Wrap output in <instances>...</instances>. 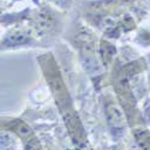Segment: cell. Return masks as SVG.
Wrapping results in <instances>:
<instances>
[{
	"label": "cell",
	"instance_id": "cell-10",
	"mask_svg": "<svg viewBox=\"0 0 150 150\" xmlns=\"http://www.w3.org/2000/svg\"><path fill=\"white\" fill-rule=\"evenodd\" d=\"M146 1H148V3H149V4H150V0H146Z\"/></svg>",
	"mask_w": 150,
	"mask_h": 150
},
{
	"label": "cell",
	"instance_id": "cell-2",
	"mask_svg": "<svg viewBox=\"0 0 150 150\" xmlns=\"http://www.w3.org/2000/svg\"><path fill=\"white\" fill-rule=\"evenodd\" d=\"M107 129L114 141H121L127 133L129 124L124 109L112 95H106L103 100Z\"/></svg>",
	"mask_w": 150,
	"mask_h": 150
},
{
	"label": "cell",
	"instance_id": "cell-9",
	"mask_svg": "<svg viewBox=\"0 0 150 150\" xmlns=\"http://www.w3.org/2000/svg\"><path fill=\"white\" fill-rule=\"evenodd\" d=\"M51 1L53 5H55L57 7H61V8H69L70 5L72 4L73 0H48Z\"/></svg>",
	"mask_w": 150,
	"mask_h": 150
},
{
	"label": "cell",
	"instance_id": "cell-7",
	"mask_svg": "<svg viewBox=\"0 0 150 150\" xmlns=\"http://www.w3.org/2000/svg\"><path fill=\"white\" fill-rule=\"evenodd\" d=\"M133 138L138 150H150V131L146 127L133 129Z\"/></svg>",
	"mask_w": 150,
	"mask_h": 150
},
{
	"label": "cell",
	"instance_id": "cell-8",
	"mask_svg": "<svg viewBox=\"0 0 150 150\" xmlns=\"http://www.w3.org/2000/svg\"><path fill=\"white\" fill-rule=\"evenodd\" d=\"M142 115H143L144 124L148 127H150V100H148V101L144 103L143 110H142Z\"/></svg>",
	"mask_w": 150,
	"mask_h": 150
},
{
	"label": "cell",
	"instance_id": "cell-1",
	"mask_svg": "<svg viewBox=\"0 0 150 150\" xmlns=\"http://www.w3.org/2000/svg\"><path fill=\"white\" fill-rule=\"evenodd\" d=\"M37 61L43 72V77L52 93L59 113L66 125L74 148L82 150L86 145V134L54 57L51 53H46L37 58Z\"/></svg>",
	"mask_w": 150,
	"mask_h": 150
},
{
	"label": "cell",
	"instance_id": "cell-6",
	"mask_svg": "<svg viewBox=\"0 0 150 150\" xmlns=\"http://www.w3.org/2000/svg\"><path fill=\"white\" fill-rule=\"evenodd\" d=\"M117 53V48L113 46V43L108 42L107 40H102L100 42V48H98V58L101 60L102 66H108L112 60L114 59Z\"/></svg>",
	"mask_w": 150,
	"mask_h": 150
},
{
	"label": "cell",
	"instance_id": "cell-4",
	"mask_svg": "<svg viewBox=\"0 0 150 150\" xmlns=\"http://www.w3.org/2000/svg\"><path fill=\"white\" fill-rule=\"evenodd\" d=\"M29 27L33 29L36 36H43L52 33L57 27L55 13L48 8L36 10L29 21Z\"/></svg>",
	"mask_w": 150,
	"mask_h": 150
},
{
	"label": "cell",
	"instance_id": "cell-3",
	"mask_svg": "<svg viewBox=\"0 0 150 150\" xmlns=\"http://www.w3.org/2000/svg\"><path fill=\"white\" fill-rule=\"evenodd\" d=\"M39 43L37 36L29 25L17 24L10 28L0 39V52L27 47H37Z\"/></svg>",
	"mask_w": 150,
	"mask_h": 150
},
{
	"label": "cell",
	"instance_id": "cell-5",
	"mask_svg": "<svg viewBox=\"0 0 150 150\" xmlns=\"http://www.w3.org/2000/svg\"><path fill=\"white\" fill-rule=\"evenodd\" d=\"M19 137L10 130H0V150H18Z\"/></svg>",
	"mask_w": 150,
	"mask_h": 150
}]
</instances>
